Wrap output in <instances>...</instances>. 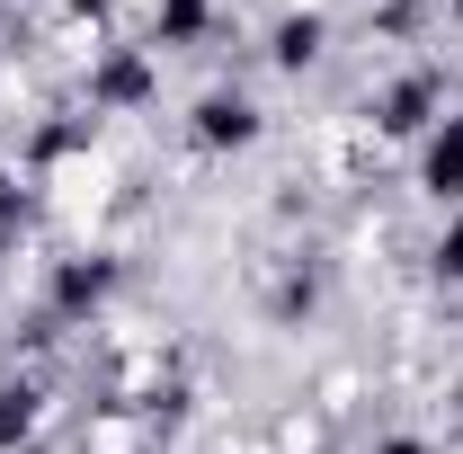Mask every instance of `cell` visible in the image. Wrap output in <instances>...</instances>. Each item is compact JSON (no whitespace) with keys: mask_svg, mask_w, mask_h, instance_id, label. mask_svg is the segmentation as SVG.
Returning a JSON list of instances; mask_svg holds the SVG:
<instances>
[{"mask_svg":"<svg viewBox=\"0 0 463 454\" xmlns=\"http://www.w3.org/2000/svg\"><path fill=\"white\" fill-rule=\"evenodd\" d=\"M419 178H428V196L463 205V116H437V134H428V152H419Z\"/></svg>","mask_w":463,"mask_h":454,"instance_id":"6da1fadb","label":"cell"},{"mask_svg":"<svg viewBox=\"0 0 463 454\" xmlns=\"http://www.w3.org/2000/svg\"><path fill=\"white\" fill-rule=\"evenodd\" d=\"M250 134H259V108H250V99H223V90H214V99L196 108V143H205V152H223V143H250Z\"/></svg>","mask_w":463,"mask_h":454,"instance_id":"7a4b0ae2","label":"cell"},{"mask_svg":"<svg viewBox=\"0 0 463 454\" xmlns=\"http://www.w3.org/2000/svg\"><path fill=\"white\" fill-rule=\"evenodd\" d=\"M428 108H437V80H428V71H419V80H402V90H383V125H392V134H419V125H428Z\"/></svg>","mask_w":463,"mask_h":454,"instance_id":"3957f363","label":"cell"},{"mask_svg":"<svg viewBox=\"0 0 463 454\" xmlns=\"http://www.w3.org/2000/svg\"><path fill=\"white\" fill-rule=\"evenodd\" d=\"M321 54V18H286L277 27V62H312Z\"/></svg>","mask_w":463,"mask_h":454,"instance_id":"277c9868","label":"cell"},{"mask_svg":"<svg viewBox=\"0 0 463 454\" xmlns=\"http://www.w3.org/2000/svg\"><path fill=\"white\" fill-rule=\"evenodd\" d=\"M99 99H143V62H108L99 71Z\"/></svg>","mask_w":463,"mask_h":454,"instance_id":"5b68a950","label":"cell"},{"mask_svg":"<svg viewBox=\"0 0 463 454\" xmlns=\"http://www.w3.org/2000/svg\"><path fill=\"white\" fill-rule=\"evenodd\" d=\"M437 277H455V285H463V214L446 223V241H437Z\"/></svg>","mask_w":463,"mask_h":454,"instance_id":"8992f818","label":"cell"},{"mask_svg":"<svg viewBox=\"0 0 463 454\" xmlns=\"http://www.w3.org/2000/svg\"><path fill=\"white\" fill-rule=\"evenodd\" d=\"M71 9H108V0H71Z\"/></svg>","mask_w":463,"mask_h":454,"instance_id":"52a82bcc","label":"cell"},{"mask_svg":"<svg viewBox=\"0 0 463 454\" xmlns=\"http://www.w3.org/2000/svg\"><path fill=\"white\" fill-rule=\"evenodd\" d=\"M455 27H463V0H455Z\"/></svg>","mask_w":463,"mask_h":454,"instance_id":"ba28073f","label":"cell"}]
</instances>
